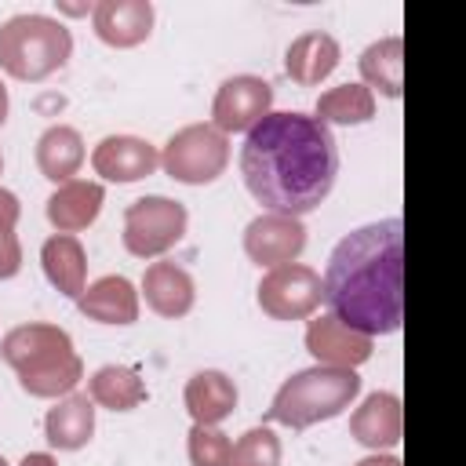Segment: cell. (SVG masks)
Returning a JSON list of instances; mask_svg holds the SVG:
<instances>
[{
    "label": "cell",
    "instance_id": "1",
    "mask_svg": "<svg viewBox=\"0 0 466 466\" xmlns=\"http://www.w3.org/2000/svg\"><path fill=\"white\" fill-rule=\"evenodd\" d=\"M248 193L273 215H306L320 208L339 175L331 127L306 113H266L240 146Z\"/></svg>",
    "mask_w": 466,
    "mask_h": 466
},
{
    "label": "cell",
    "instance_id": "2",
    "mask_svg": "<svg viewBox=\"0 0 466 466\" xmlns=\"http://www.w3.org/2000/svg\"><path fill=\"white\" fill-rule=\"evenodd\" d=\"M382 218L342 237L324 269V302L335 320L360 335H390L404 320V233Z\"/></svg>",
    "mask_w": 466,
    "mask_h": 466
},
{
    "label": "cell",
    "instance_id": "3",
    "mask_svg": "<svg viewBox=\"0 0 466 466\" xmlns=\"http://www.w3.org/2000/svg\"><path fill=\"white\" fill-rule=\"evenodd\" d=\"M0 357L18 371V386L29 397H62L84 379V364L73 353V339L55 324H18L4 335Z\"/></svg>",
    "mask_w": 466,
    "mask_h": 466
},
{
    "label": "cell",
    "instance_id": "4",
    "mask_svg": "<svg viewBox=\"0 0 466 466\" xmlns=\"http://www.w3.org/2000/svg\"><path fill=\"white\" fill-rule=\"evenodd\" d=\"M360 393V379L353 368H328V364H317V368H306V371H295L273 397L266 419L269 422H280V426H291V430H306L313 422H324V419H335L342 415Z\"/></svg>",
    "mask_w": 466,
    "mask_h": 466
},
{
    "label": "cell",
    "instance_id": "5",
    "mask_svg": "<svg viewBox=\"0 0 466 466\" xmlns=\"http://www.w3.org/2000/svg\"><path fill=\"white\" fill-rule=\"evenodd\" d=\"M73 55V36L58 18L15 15L0 25V69L15 80H47Z\"/></svg>",
    "mask_w": 466,
    "mask_h": 466
},
{
    "label": "cell",
    "instance_id": "6",
    "mask_svg": "<svg viewBox=\"0 0 466 466\" xmlns=\"http://www.w3.org/2000/svg\"><path fill=\"white\" fill-rule=\"evenodd\" d=\"M160 164L175 182L186 186L215 182L229 164V138L215 124H189L167 138Z\"/></svg>",
    "mask_w": 466,
    "mask_h": 466
},
{
    "label": "cell",
    "instance_id": "7",
    "mask_svg": "<svg viewBox=\"0 0 466 466\" xmlns=\"http://www.w3.org/2000/svg\"><path fill=\"white\" fill-rule=\"evenodd\" d=\"M186 208L171 197H138L124 211V248L135 258H157L171 251L186 233Z\"/></svg>",
    "mask_w": 466,
    "mask_h": 466
},
{
    "label": "cell",
    "instance_id": "8",
    "mask_svg": "<svg viewBox=\"0 0 466 466\" xmlns=\"http://www.w3.org/2000/svg\"><path fill=\"white\" fill-rule=\"evenodd\" d=\"M320 299H324L320 273L302 262L277 266L258 284V306L273 320H302L320 306Z\"/></svg>",
    "mask_w": 466,
    "mask_h": 466
},
{
    "label": "cell",
    "instance_id": "9",
    "mask_svg": "<svg viewBox=\"0 0 466 466\" xmlns=\"http://www.w3.org/2000/svg\"><path fill=\"white\" fill-rule=\"evenodd\" d=\"M273 106V87L262 76H229L211 102V124L226 135V131H251Z\"/></svg>",
    "mask_w": 466,
    "mask_h": 466
},
{
    "label": "cell",
    "instance_id": "10",
    "mask_svg": "<svg viewBox=\"0 0 466 466\" xmlns=\"http://www.w3.org/2000/svg\"><path fill=\"white\" fill-rule=\"evenodd\" d=\"M306 248V226L291 215H258L244 229V251L255 266H288Z\"/></svg>",
    "mask_w": 466,
    "mask_h": 466
},
{
    "label": "cell",
    "instance_id": "11",
    "mask_svg": "<svg viewBox=\"0 0 466 466\" xmlns=\"http://www.w3.org/2000/svg\"><path fill=\"white\" fill-rule=\"evenodd\" d=\"M91 164L95 171L106 178V182H138V178H149L160 164V153L146 142V138H135V135H109L95 146L91 153Z\"/></svg>",
    "mask_w": 466,
    "mask_h": 466
},
{
    "label": "cell",
    "instance_id": "12",
    "mask_svg": "<svg viewBox=\"0 0 466 466\" xmlns=\"http://www.w3.org/2000/svg\"><path fill=\"white\" fill-rule=\"evenodd\" d=\"M306 350L317 357V364L328 368H357L371 357V339L346 328L342 320H335L331 313L309 320L306 328Z\"/></svg>",
    "mask_w": 466,
    "mask_h": 466
},
{
    "label": "cell",
    "instance_id": "13",
    "mask_svg": "<svg viewBox=\"0 0 466 466\" xmlns=\"http://www.w3.org/2000/svg\"><path fill=\"white\" fill-rule=\"evenodd\" d=\"M95 33L109 47H135L153 33V4L149 0H102L95 4Z\"/></svg>",
    "mask_w": 466,
    "mask_h": 466
},
{
    "label": "cell",
    "instance_id": "14",
    "mask_svg": "<svg viewBox=\"0 0 466 466\" xmlns=\"http://www.w3.org/2000/svg\"><path fill=\"white\" fill-rule=\"evenodd\" d=\"M76 306L87 320H98V324H135L138 320V291L127 277H116V273L98 277L91 288H84Z\"/></svg>",
    "mask_w": 466,
    "mask_h": 466
},
{
    "label": "cell",
    "instance_id": "15",
    "mask_svg": "<svg viewBox=\"0 0 466 466\" xmlns=\"http://www.w3.org/2000/svg\"><path fill=\"white\" fill-rule=\"evenodd\" d=\"M339 66V40L331 33H320V29H309L302 36H295L288 44V55H284V73L302 84V87H313L320 84L324 76H331Z\"/></svg>",
    "mask_w": 466,
    "mask_h": 466
},
{
    "label": "cell",
    "instance_id": "16",
    "mask_svg": "<svg viewBox=\"0 0 466 466\" xmlns=\"http://www.w3.org/2000/svg\"><path fill=\"white\" fill-rule=\"evenodd\" d=\"M142 295H146V306L153 313H160V317H186L193 309L197 288H193V277L182 266L153 262L142 273Z\"/></svg>",
    "mask_w": 466,
    "mask_h": 466
},
{
    "label": "cell",
    "instance_id": "17",
    "mask_svg": "<svg viewBox=\"0 0 466 466\" xmlns=\"http://www.w3.org/2000/svg\"><path fill=\"white\" fill-rule=\"evenodd\" d=\"M404 415H400V397L397 393H371L364 404L350 415V433L364 448H393L400 441Z\"/></svg>",
    "mask_w": 466,
    "mask_h": 466
},
{
    "label": "cell",
    "instance_id": "18",
    "mask_svg": "<svg viewBox=\"0 0 466 466\" xmlns=\"http://www.w3.org/2000/svg\"><path fill=\"white\" fill-rule=\"evenodd\" d=\"M102 186L98 182H84V178H73L66 186H58L51 197H47V222L58 229V233H76V229H87L98 211H102Z\"/></svg>",
    "mask_w": 466,
    "mask_h": 466
},
{
    "label": "cell",
    "instance_id": "19",
    "mask_svg": "<svg viewBox=\"0 0 466 466\" xmlns=\"http://www.w3.org/2000/svg\"><path fill=\"white\" fill-rule=\"evenodd\" d=\"M44 433H47V444L58 448V451H76L91 441L95 433V400L87 393H69L62 397L47 419H44Z\"/></svg>",
    "mask_w": 466,
    "mask_h": 466
},
{
    "label": "cell",
    "instance_id": "20",
    "mask_svg": "<svg viewBox=\"0 0 466 466\" xmlns=\"http://www.w3.org/2000/svg\"><path fill=\"white\" fill-rule=\"evenodd\" d=\"M233 408H237V386L226 371L208 368L186 382V411L193 415L197 426H218Z\"/></svg>",
    "mask_w": 466,
    "mask_h": 466
},
{
    "label": "cell",
    "instance_id": "21",
    "mask_svg": "<svg viewBox=\"0 0 466 466\" xmlns=\"http://www.w3.org/2000/svg\"><path fill=\"white\" fill-rule=\"evenodd\" d=\"M84 164V138L76 127L69 124H51L40 138H36V167L44 178L51 182H73V175Z\"/></svg>",
    "mask_w": 466,
    "mask_h": 466
},
{
    "label": "cell",
    "instance_id": "22",
    "mask_svg": "<svg viewBox=\"0 0 466 466\" xmlns=\"http://www.w3.org/2000/svg\"><path fill=\"white\" fill-rule=\"evenodd\" d=\"M40 262H44L47 280H51L62 295L80 299L84 277H87V255H84V248H80L76 237H69V233L47 237L44 248H40Z\"/></svg>",
    "mask_w": 466,
    "mask_h": 466
},
{
    "label": "cell",
    "instance_id": "23",
    "mask_svg": "<svg viewBox=\"0 0 466 466\" xmlns=\"http://www.w3.org/2000/svg\"><path fill=\"white\" fill-rule=\"evenodd\" d=\"M404 40L400 36H386V40H375L371 47H364L360 55V76H364V87L371 91H382L386 98H400V87H404Z\"/></svg>",
    "mask_w": 466,
    "mask_h": 466
},
{
    "label": "cell",
    "instance_id": "24",
    "mask_svg": "<svg viewBox=\"0 0 466 466\" xmlns=\"http://www.w3.org/2000/svg\"><path fill=\"white\" fill-rule=\"evenodd\" d=\"M87 393L95 404L109 408V411H131L146 400V382L138 379L135 368H124V364H106L91 375L87 382Z\"/></svg>",
    "mask_w": 466,
    "mask_h": 466
},
{
    "label": "cell",
    "instance_id": "25",
    "mask_svg": "<svg viewBox=\"0 0 466 466\" xmlns=\"http://www.w3.org/2000/svg\"><path fill=\"white\" fill-rule=\"evenodd\" d=\"M317 120L324 127L331 124H368L375 116V95L364 84H339L317 98Z\"/></svg>",
    "mask_w": 466,
    "mask_h": 466
},
{
    "label": "cell",
    "instance_id": "26",
    "mask_svg": "<svg viewBox=\"0 0 466 466\" xmlns=\"http://www.w3.org/2000/svg\"><path fill=\"white\" fill-rule=\"evenodd\" d=\"M18 211H22L18 197L0 186V280L15 277L22 269V244H18V233H15Z\"/></svg>",
    "mask_w": 466,
    "mask_h": 466
},
{
    "label": "cell",
    "instance_id": "27",
    "mask_svg": "<svg viewBox=\"0 0 466 466\" xmlns=\"http://www.w3.org/2000/svg\"><path fill=\"white\" fill-rule=\"evenodd\" d=\"M229 466H280V441L273 430L255 426L229 448Z\"/></svg>",
    "mask_w": 466,
    "mask_h": 466
},
{
    "label": "cell",
    "instance_id": "28",
    "mask_svg": "<svg viewBox=\"0 0 466 466\" xmlns=\"http://www.w3.org/2000/svg\"><path fill=\"white\" fill-rule=\"evenodd\" d=\"M229 437L215 426L189 430V462L193 466H229Z\"/></svg>",
    "mask_w": 466,
    "mask_h": 466
},
{
    "label": "cell",
    "instance_id": "29",
    "mask_svg": "<svg viewBox=\"0 0 466 466\" xmlns=\"http://www.w3.org/2000/svg\"><path fill=\"white\" fill-rule=\"evenodd\" d=\"M18 466H58V462H55L47 451H33V455H25Z\"/></svg>",
    "mask_w": 466,
    "mask_h": 466
},
{
    "label": "cell",
    "instance_id": "30",
    "mask_svg": "<svg viewBox=\"0 0 466 466\" xmlns=\"http://www.w3.org/2000/svg\"><path fill=\"white\" fill-rule=\"evenodd\" d=\"M357 466H400L393 455H368V459H360Z\"/></svg>",
    "mask_w": 466,
    "mask_h": 466
},
{
    "label": "cell",
    "instance_id": "31",
    "mask_svg": "<svg viewBox=\"0 0 466 466\" xmlns=\"http://www.w3.org/2000/svg\"><path fill=\"white\" fill-rule=\"evenodd\" d=\"M7 120V87L0 84V124Z\"/></svg>",
    "mask_w": 466,
    "mask_h": 466
},
{
    "label": "cell",
    "instance_id": "32",
    "mask_svg": "<svg viewBox=\"0 0 466 466\" xmlns=\"http://www.w3.org/2000/svg\"><path fill=\"white\" fill-rule=\"evenodd\" d=\"M0 466H7V459H4V455H0Z\"/></svg>",
    "mask_w": 466,
    "mask_h": 466
},
{
    "label": "cell",
    "instance_id": "33",
    "mask_svg": "<svg viewBox=\"0 0 466 466\" xmlns=\"http://www.w3.org/2000/svg\"><path fill=\"white\" fill-rule=\"evenodd\" d=\"M0 171H4V157H0Z\"/></svg>",
    "mask_w": 466,
    "mask_h": 466
}]
</instances>
